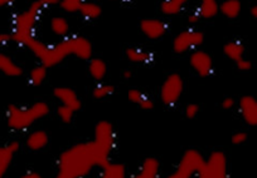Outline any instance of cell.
Listing matches in <instances>:
<instances>
[{"label":"cell","mask_w":257,"mask_h":178,"mask_svg":"<svg viewBox=\"0 0 257 178\" xmlns=\"http://www.w3.org/2000/svg\"><path fill=\"white\" fill-rule=\"evenodd\" d=\"M201 16H199V14L197 13V12H194V13H192V14H189V16H188V23L189 24H197L198 23L199 20H201Z\"/></svg>","instance_id":"37"},{"label":"cell","mask_w":257,"mask_h":178,"mask_svg":"<svg viewBox=\"0 0 257 178\" xmlns=\"http://www.w3.org/2000/svg\"><path fill=\"white\" fill-rule=\"evenodd\" d=\"M241 9L242 4L239 0H224L223 3L219 4L221 14L228 19H236L241 13Z\"/></svg>","instance_id":"23"},{"label":"cell","mask_w":257,"mask_h":178,"mask_svg":"<svg viewBox=\"0 0 257 178\" xmlns=\"http://www.w3.org/2000/svg\"><path fill=\"white\" fill-rule=\"evenodd\" d=\"M43 8V4L39 0H36L26 10L16 16L13 23V30L11 33L12 40L26 46L27 42L34 36V28L38 23Z\"/></svg>","instance_id":"4"},{"label":"cell","mask_w":257,"mask_h":178,"mask_svg":"<svg viewBox=\"0 0 257 178\" xmlns=\"http://www.w3.org/2000/svg\"><path fill=\"white\" fill-rule=\"evenodd\" d=\"M0 72L8 76H21L23 74V68L17 64L11 56L0 53Z\"/></svg>","instance_id":"16"},{"label":"cell","mask_w":257,"mask_h":178,"mask_svg":"<svg viewBox=\"0 0 257 178\" xmlns=\"http://www.w3.org/2000/svg\"><path fill=\"white\" fill-rule=\"evenodd\" d=\"M78 13L87 20H93L102 14V8L98 4L92 3V2H83L81 4Z\"/></svg>","instance_id":"25"},{"label":"cell","mask_w":257,"mask_h":178,"mask_svg":"<svg viewBox=\"0 0 257 178\" xmlns=\"http://www.w3.org/2000/svg\"><path fill=\"white\" fill-rule=\"evenodd\" d=\"M237 68L239 69V70H242V72H247V70H249V69L252 68V63L249 60H247V59H241V60L239 62H237Z\"/></svg>","instance_id":"34"},{"label":"cell","mask_w":257,"mask_h":178,"mask_svg":"<svg viewBox=\"0 0 257 178\" xmlns=\"http://www.w3.org/2000/svg\"><path fill=\"white\" fill-rule=\"evenodd\" d=\"M110 2H117V0H110Z\"/></svg>","instance_id":"44"},{"label":"cell","mask_w":257,"mask_h":178,"mask_svg":"<svg viewBox=\"0 0 257 178\" xmlns=\"http://www.w3.org/2000/svg\"><path fill=\"white\" fill-rule=\"evenodd\" d=\"M199 113V106L196 103H189L184 110V114L188 120H194Z\"/></svg>","instance_id":"32"},{"label":"cell","mask_w":257,"mask_h":178,"mask_svg":"<svg viewBox=\"0 0 257 178\" xmlns=\"http://www.w3.org/2000/svg\"><path fill=\"white\" fill-rule=\"evenodd\" d=\"M223 53L228 59L233 62H239L243 59L244 56V46L238 40L228 42L223 46Z\"/></svg>","instance_id":"19"},{"label":"cell","mask_w":257,"mask_h":178,"mask_svg":"<svg viewBox=\"0 0 257 178\" xmlns=\"http://www.w3.org/2000/svg\"><path fill=\"white\" fill-rule=\"evenodd\" d=\"M127 98L130 102L139 106L142 110H154V102H153V100H150L148 96H145L144 93L140 92L139 89H132V90H128Z\"/></svg>","instance_id":"18"},{"label":"cell","mask_w":257,"mask_h":178,"mask_svg":"<svg viewBox=\"0 0 257 178\" xmlns=\"http://www.w3.org/2000/svg\"><path fill=\"white\" fill-rule=\"evenodd\" d=\"M160 163L157 158L148 157L140 164L139 170L127 178H159Z\"/></svg>","instance_id":"15"},{"label":"cell","mask_w":257,"mask_h":178,"mask_svg":"<svg viewBox=\"0 0 257 178\" xmlns=\"http://www.w3.org/2000/svg\"><path fill=\"white\" fill-rule=\"evenodd\" d=\"M47 73H48V68L47 66H42V64L34 66L31 70V73H29V82H31L32 86H41L46 80Z\"/></svg>","instance_id":"28"},{"label":"cell","mask_w":257,"mask_h":178,"mask_svg":"<svg viewBox=\"0 0 257 178\" xmlns=\"http://www.w3.org/2000/svg\"><path fill=\"white\" fill-rule=\"evenodd\" d=\"M115 92V86L112 84H106V83H100L93 88L92 96L96 100H103V98L108 97L112 93Z\"/></svg>","instance_id":"29"},{"label":"cell","mask_w":257,"mask_h":178,"mask_svg":"<svg viewBox=\"0 0 257 178\" xmlns=\"http://www.w3.org/2000/svg\"><path fill=\"white\" fill-rule=\"evenodd\" d=\"M197 13L202 19H212L219 13V4L217 0H201Z\"/></svg>","instance_id":"22"},{"label":"cell","mask_w":257,"mask_h":178,"mask_svg":"<svg viewBox=\"0 0 257 178\" xmlns=\"http://www.w3.org/2000/svg\"><path fill=\"white\" fill-rule=\"evenodd\" d=\"M187 3L188 0H163L160 4V10L165 16H175L182 12Z\"/></svg>","instance_id":"26"},{"label":"cell","mask_w":257,"mask_h":178,"mask_svg":"<svg viewBox=\"0 0 257 178\" xmlns=\"http://www.w3.org/2000/svg\"><path fill=\"white\" fill-rule=\"evenodd\" d=\"M206 158L197 150H185L174 172L165 178H193L203 166Z\"/></svg>","instance_id":"5"},{"label":"cell","mask_w":257,"mask_h":178,"mask_svg":"<svg viewBox=\"0 0 257 178\" xmlns=\"http://www.w3.org/2000/svg\"><path fill=\"white\" fill-rule=\"evenodd\" d=\"M204 42V34L199 30L188 29L178 34L173 40V49L177 54H184L189 50H196Z\"/></svg>","instance_id":"9"},{"label":"cell","mask_w":257,"mask_h":178,"mask_svg":"<svg viewBox=\"0 0 257 178\" xmlns=\"http://www.w3.org/2000/svg\"><path fill=\"white\" fill-rule=\"evenodd\" d=\"M26 46L41 60L42 66L48 69L62 63L68 56H75L81 60H90L93 53L91 42L80 36L64 38L53 46H47L33 36L27 42Z\"/></svg>","instance_id":"2"},{"label":"cell","mask_w":257,"mask_h":178,"mask_svg":"<svg viewBox=\"0 0 257 178\" xmlns=\"http://www.w3.org/2000/svg\"><path fill=\"white\" fill-rule=\"evenodd\" d=\"M21 178H44L41 173L38 172H33V170H29V172L24 173Z\"/></svg>","instance_id":"38"},{"label":"cell","mask_w":257,"mask_h":178,"mask_svg":"<svg viewBox=\"0 0 257 178\" xmlns=\"http://www.w3.org/2000/svg\"><path fill=\"white\" fill-rule=\"evenodd\" d=\"M88 73L96 82H101L107 74V66L100 58H91L88 62Z\"/></svg>","instance_id":"21"},{"label":"cell","mask_w":257,"mask_h":178,"mask_svg":"<svg viewBox=\"0 0 257 178\" xmlns=\"http://www.w3.org/2000/svg\"><path fill=\"white\" fill-rule=\"evenodd\" d=\"M75 110H71L70 107H66V106H59L57 108V114H58L59 120L63 123H71L72 122L73 117H75Z\"/></svg>","instance_id":"31"},{"label":"cell","mask_w":257,"mask_h":178,"mask_svg":"<svg viewBox=\"0 0 257 178\" xmlns=\"http://www.w3.org/2000/svg\"><path fill=\"white\" fill-rule=\"evenodd\" d=\"M126 56L132 63H149L153 59V54L143 50L142 48H128L126 49Z\"/></svg>","instance_id":"27"},{"label":"cell","mask_w":257,"mask_h":178,"mask_svg":"<svg viewBox=\"0 0 257 178\" xmlns=\"http://www.w3.org/2000/svg\"><path fill=\"white\" fill-rule=\"evenodd\" d=\"M197 178H228L227 157L223 152H212L197 173Z\"/></svg>","instance_id":"6"},{"label":"cell","mask_w":257,"mask_h":178,"mask_svg":"<svg viewBox=\"0 0 257 178\" xmlns=\"http://www.w3.org/2000/svg\"><path fill=\"white\" fill-rule=\"evenodd\" d=\"M54 178H73V177H71V176H68L67 173L59 172V170H58V173H57L56 177H54Z\"/></svg>","instance_id":"41"},{"label":"cell","mask_w":257,"mask_h":178,"mask_svg":"<svg viewBox=\"0 0 257 178\" xmlns=\"http://www.w3.org/2000/svg\"><path fill=\"white\" fill-rule=\"evenodd\" d=\"M19 148H21V144H19V142H16V140L7 143V144L0 147V178L6 177V174L9 170V167H11L12 162H13L14 156L18 152Z\"/></svg>","instance_id":"14"},{"label":"cell","mask_w":257,"mask_h":178,"mask_svg":"<svg viewBox=\"0 0 257 178\" xmlns=\"http://www.w3.org/2000/svg\"><path fill=\"white\" fill-rule=\"evenodd\" d=\"M238 110L244 123L251 127L257 126V100L252 96H243L238 102Z\"/></svg>","instance_id":"11"},{"label":"cell","mask_w":257,"mask_h":178,"mask_svg":"<svg viewBox=\"0 0 257 178\" xmlns=\"http://www.w3.org/2000/svg\"><path fill=\"white\" fill-rule=\"evenodd\" d=\"M48 133L44 130H33L27 137V146L32 150H41L48 144Z\"/></svg>","instance_id":"17"},{"label":"cell","mask_w":257,"mask_h":178,"mask_svg":"<svg viewBox=\"0 0 257 178\" xmlns=\"http://www.w3.org/2000/svg\"><path fill=\"white\" fill-rule=\"evenodd\" d=\"M189 64L199 76H208L213 70V59L201 49L193 50L189 56Z\"/></svg>","instance_id":"10"},{"label":"cell","mask_w":257,"mask_h":178,"mask_svg":"<svg viewBox=\"0 0 257 178\" xmlns=\"http://www.w3.org/2000/svg\"><path fill=\"white\" fill-rule=\"evenodd\" d=\"M184 90V82L182 76L178 73H172L165 78L160 88V100L165 106L170 107L179 102Z\"/></svg>","instance_id":"7"},{"label":"cell","mask_w":257,"mask_h":178,"mask_svg":"<svg viewBox=\"0 0 257 178\" xmlns=\"http://www.w3.org/2000/svg\"><path fill=\"white\" fill-rule=\"evenodd\" d=\"M98 178H127L126 167L121 163H107L103 168H101V173Z\"/></svg>","instance_id":"20"},{"label":"cell","mask_w":257,"mask_h":178,"mask_svg":"<svg viewBox=\"0 0 257 178\" xmlns=\"http://www.w3.org/2000/svg\"><path fill=\"white\" fill-rule=\"evenodd\" d=\"M234 106H236V102H234L233 98L231 97L224 98L223 102H222V108H223V110H232Z\"/></svg>","instance_id":"36"},{"label":"cell","mask_w":257,"mask_h":178,"mask_svg":"<svg viewBox=\"0 0 257 178\" xmlns=\"http://www.w3.org/2000/svg\"><path fill=\"white\" fill-rule=\"evenodd\" d=\"M49 113V106L44 102H36L28 107L11 104L7 110V122L14 130H26Z\"/></svg>","instance_id":"3"},{"label":"cell","mask_w":257,"mask_h":178,"mask_svg":"<svg viewBox=\"0 0 257 178\" xmlns=\"http://www.w3.org/2000/svg\"><path fill=\"white\" fill-rule=\"evenodd\" d=\"M85 0H61L59 2V6L64 12H67V13H78L81 4Z\"/></svg>","instance_id":"30"},{"label":"cell","mask_w":257,"mask_h":178,"mask_svg":"<svg viewBox=\"0 0 257 178\" xmlns=\"http://www.w3.org/2000/svg\"><path fill=\"white\" fill-rule=\"evenodd\" d=\"M12 40V34L11 33H3L0 32V46H7L8 43H11Z\"/></svg>","instance_id":"35"},{"label":"cell","mask_w":257,"mask_h":178,"mask_svg":"<svg viewBox=\"0 0 257 178\" xmlns=\"http://www.w3.org/2000/svg\"><path fill=\"white\" fill-rule=\"evenodd\" d=\"M53 96L56 97V100H59L62 106L70 107L75 112L80 110L81 107H82V103H81L77 93L72 88H68V86H56L53 89Z\"/></svg>","instance_id":"12"},{"label":"cell","mask_w":257,"mask_h":178,"mask_svg":"<svg viewBox=\"0 0 257 178\" xmlns=\"http://www.w3.org/2000/svg\"><path fill=\"white\" fill-rule=\"evenodd\" d=\"M116 130L112 123L108 120H100L96 123L95 130H93V142L98 146L102 150L111 154L113 148L116 147Z\"/></svg>","instance_id":"8"},{"label":"cell","mask_w":257,"mask_h":178,"mask_svg":"<svg viewBox=\"0 0 257 178\" xmlns=\"http://www.w3.org/2000/svg\"><path fill=\"white\" fill-rule=\"evenodd\" d=\"M248 140V134L246 132H236L234 134H232L231 142L234 146H241L243 143H246V140Z\"/></svg>","instance_id":"33"},{"label":"cell","mask_w":257,"mask_h":178,"mask_svg":"<svg viewBox=\"0 0 257 178\" xmlns=\"http://www.w3.org/2000/svg\"><path fill=\"white\" fill-rule=\"evenodd\" d=\"M49 26H51L52 33L56 36H59V38H67L68 32H70V24L66 20V18L63 16H53L51 19V23H49Z\"/></svg>","instance_id":"24"},{"label":"cell","mask_w":257,"mask_h":178,"mask_svg":"<svg viewBox=\"0 0 257 178\" xmlns=\"http://www.w3.org/2000/svg\"><path fill=\"white\" fill-rule=\"evenodd\" d=\"M249 13H251V16H253V18L257 19V6H251V9H249Z\"/></svg>","instance_id":"42"},{"label":"cell","mask_w":257,"mask_h":178,"mask_svg":"<svg viewBox=\"0 0 257 178\" xmlns=\"http://www.w3.org/2000/svg\"><path fill=\"white\" fill-rule=\"evenodd\" d=\"M110 154L101 150L93 140L78 143L59 154L57 166L59 172L73 178H86L93 168H103L110 163Z\"/></svg>","instance_id":"1"},{"label":"cell","mask_w":257,"mask_h":178,"mask_svg":"<svg viewBox=\"0 0 257 178\" xmlns=\"http://www.w3.org/2000/svg\"><path fill=\"white\" fill-rule=\"evenodd\" d=\"M123 76H125V78H130V76H132V72L126 70L125 73H123Z\"/></svg>","instance_id":"43"},{"label":"cell","mask_w":257,"mask_h":178,"mask_svg":"<svg viewBox=\"0 0 257 178\" xmlns=\"http://www.w3.org/2000/svg\"><path fill=\"white\" fill-rule=\"evenodd\" d=\"M167 23L160 19H143L140 22V30L149 39H159L167 33Z\"/></svg>","instance_id":"13"},{"label":"cell","mask_w":257,"mask_h":178,"mask_svg":"<svg viewBox=\"0 0 257 178\" xmlns=\"http://www.w3.org/2000/svg\"><path fill=\"white\" fill-rule=\"evenodd\" d=\"M16 0H0V9L6 8V6H9L11 4H13Z\"/></svg>","instance_id":"40"},{"label":"cell","mask_w":257,"mask_h":178,"mask_svg":"<svg viewBox=\"0 0 257 178\" xmlns=\"http://www.w3.org/2000/svg\"><path fill=\"white\" fill-rule=\"evenodd\" d=\"M42 4H43V6L46 8V6H57L58 4L59 6V2L61 0H39Z\"/></svg>","instance_id":"39"}]
</instances>
